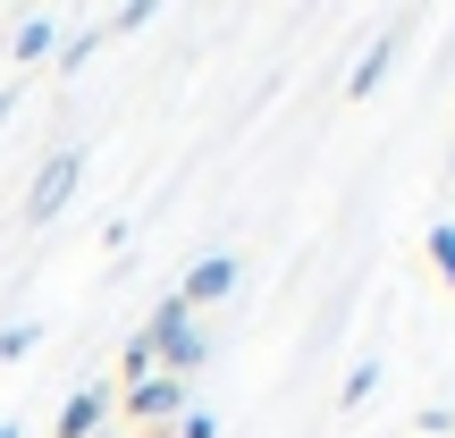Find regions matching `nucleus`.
<instances>
[{
    "mask_svg": "<svg viewBox=\"0 0 455 438\" xmlns=\"http://www.w3.org/2000/svg\"><path fill=\"white\" fill-rule=\"evenodd\" d=\"M76 178H84V152H51L43 169H34V186H26V227H51L68 211V195H76Z\"/></svg>",
    "mask_w": 455,
    "mask_h": 438,
    "instance_id": "obj_1",
    "label": "nucleus"
},
{
    "mask_svg": "<svg viewBox=\"0 0 455 438\" xmlns=\"http://www.w3.org/2000/svg\"><path fill=\"white\" fill-rule=\"evenodd\" d=\"M127 413H135V422H144V430L178 422V413H186V379H169V371H144V379H135V388H127Z\"/></svg>",
    "mask_w": 455,
    "mask_h": 438,
    "instance_id": "obj_2",
    "label": "nucleus"
},
{
    "mask_svg": "<svg viewBox=\"0 0 455 438\" xmlns=\"http://www.w3.org/2000/svg\"><path fill=\"white\" fill-rule=\"evenodd\" d=\"M178 295H186L195 312H203V304H228V295H236V253H203L195 270H186V287H178Z\"/></svg>",
    "mask_w": 455,
    "mask_h": 438,
    "instance_id": "obj_3",
    "label": "nucleus"
},
{
    "mask_svg": "<svg viewBox=\"0 0 455 438\" xmlns=\"http://www.w3.org/2000/svg\"><path fill=\"white\" fill-rule=\"evenodd\" d=\"M101 422H110V388H101V379H84V388L60 405V438H101Z\"/></svg>",
    "mask_w": 455,
    "mask_h": 438,
    "instance_id": "obj_4",
    "label": "nucleus"
},
{
    "mask_svg": "<svg viewBox=\"0 0 455 438\" xmlns=\"http://www.w3.org/2000/svg\"><path fill=\"white\" fill-rule=\"evenodd\" d=\"M51 51H60V26H51L43 9H34V17H17V26H9V60H17V68H26V60H51Z\"/></svg>",
    "mask_w": 455,
    "mask_h": 438,
    "instance_id": "obj_5",
    "label": "nucleus"
},
{
    "mask_svg": "<svg viewBox=\"0 0 455 438\" xmlns=\"http://www.w3.org/2000/svg\"><path fill=\"white\" fill-rule=\"evenodd\" d=\"M396 43H405V34H379V43H371V51L355 60V76H346V93H355V101H363V93H371V84H379V76L396 68Z\"/></svg>",
    "mask_w": 455,
    "mask_h": 438,
    "instance_id": "obj_6",
    "label": "nucleus"
},
{
    "mask_svg": "<svg viewBox=\"0 0 455 438\" xmlns=\"http://www.w3.org/2000/svg\"><path fill=\"white\" fill-rule=\"evenodd\" d=\"M34 346H43V321H9L0 329V362H26Z\"/></svg>",
    "mask_w": 455,
    "mask_h": 438,
    "instance_id": "obj_7",
    "label": "nucleus"
},
{
    "mask_svg": "<svg viewBox=\"0 0 455 438\" xmlns=\"http://www.w3.org/2000/svg\"><path fill=\"white\" fill-rule=\"evenodd\" d=\"M371 388H379V362H355V371H346V413H355V405H371Z\"/></svg>",
    "mask_w": 455,
    "mask_h": 438,
    "instance_id": "obj_8",
    "label": "nucleus"
},
{
    "mask_svg": "<svg viewBox=\"0 0 455 438\" xmlns=\"http://www.w3.org/2000/svg\"><path fill=\"white\" fill-rule=\"evenodd\" d=\"M430 261H439V278L455 287V219H439V227H430Z\"/></svg>",
    "mask_w": 455,
    "mask_h": 438,
    "instance_id": "obj_9",
    "label": "nucleus"
},
{
    "mask_svg": "<svg viewBox=\"0 0 455 438\" xmlns=\"http://www.w3.org/2000/svg\"><path fill=\"white\" fill-rule=\"evenodd\" d=\"M178 438H220V422L212 413H178Z\"/></svg>",
    "mask_w": 455,
    "mask_h": 438,
    "instance_id": "obj_10",
    "label": "nucleus"
},
{
    "mask_svg": "<svg viewBox=\"0 0 455 438\" xmlns=\"http://www.w3.org/2000/svg\"><path fill=\"white\" fill-rule=\"evenodd\" d=\"M9 110H17V101H9V93H0V127H9Z\"/></svg>",
    "mask_w": 455,
    "mask_h": 438,
    "instance_id": "obj_11",
    "label": "nucleus"
},
{
    "mask_svg": "<svg viewBox=\"0 0 455 438\" xmlns=\"http://www.w3.org/2000/svg\"><path fill=\"white\" fill-rule=\"evenodd\" d=\"M0 438H26V430H17V422H0Z\"/></svg>",
    "mask_w": 455,
    "mask_h": 438,
    "instance_id": "obj_12",
    "label": "nucleus"
}]
</instances>
